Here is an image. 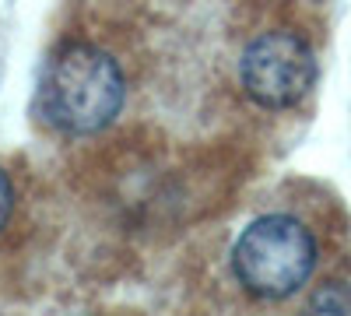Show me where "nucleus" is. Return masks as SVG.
<instances>
[{"instance_id": "f257e3e1", "label": "nucleus", "mask_w": 351, "mask_h": 316, "mask_svg": "<svg viewBox=\"0 0 351 316\" xmlns=\"http://www.w3.org/2000/svg\"><path fill=\"white\" fill-rule=\"evenodd\" d=\"M36 109L60 134H99L123 109V74L112 56L95 46H64L39 77Z\"/></svg>"}, {"instance_id": "f03ea898", "label": "nucleus", "mask_w": 351, "mask_h": 316, "mask_svg": "<svg viewBox=\"0 0 351 316\" xmlns=\"http://www.w3.org/2000/svg\"><path fill=\"white\" fill-rule=\"evenodd\" d=\"M316 267V239L291 215H263L243 228L232 246V271L246 292L285 299L299 292Z\"/></svg>"}, {"instance_id": "7ed1b4c3", "label": "nucleus", "mask_w": 351, "mask_h": 316, "mask_svg": "<svg viewBox=\"0 0 351 316\" xmlns=\"http://www.w3.org/2000/svg\"><path fill=\"white\" fill-rule=\"evenodd\" d=\"M239 81L243 92L263 109H288L309 95L316 81V56L309 42L295 32L256 36L239 56Z\"/></svg>"}, {"instance_id": "20e7f679", "label": "nucleus", "mask_w": 351, "mask_h": 316, "mask_svg": "<svg viewBox=\"0 0 351 316\" xmlns=\"http://www.w3.org/2000/svg\"><path fill=\"white\" fill-rule=\"evenodd\" d=\"M309 309H316V313H351V289L330 281L309 299Z\"/></svg>"}, {"instance_id": "39448f33", "label": "nucleus", "mask_w": 351, "mask_h": 316, "mask_svg": "<svg viewBox=\"0 0 351 316\" xmlns=\"http://www.w3.org/2000/svg\"><path fill=\"white\" fill-rule=\"evenodd\" d=\"M11 208H14V193H11V183H8V176L0 172V228L8 225V218H11Z\"/></svg>"}]
</instances>
